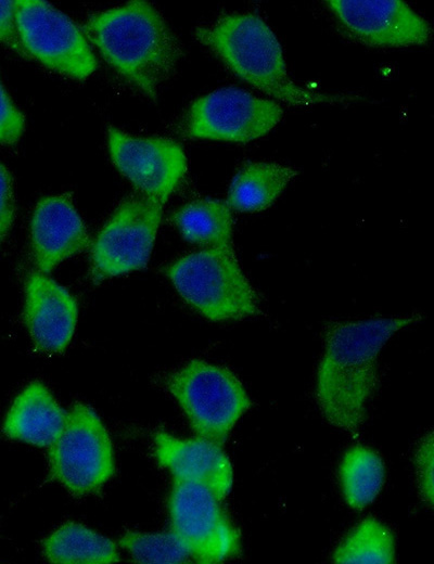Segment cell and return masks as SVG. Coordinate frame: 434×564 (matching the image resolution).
<instances>
[{
    "mask_svg": "<svg viewBox=\"0 0 434 564\" xmlns=\"http://www.w3.org/2000/svg\"><path fill=\"white\" fill-rule=\"evenodd\" d=\"M421 313L330 321L322 331L315 398L322 416L334 427L357 437L367 406L380 380L378 357L403 329L421 321Z\"/></svg>",
    "mask_w": 434,
    "mask_h": 564,
    "instance_id": "1",
    "label": "cell"
},
{
    "mask_svg": "<svg viewBox=\"0 0 434 564\" xmlns=\"http://www.w3.org/2000/svg\"><path fill=\"white\" fill-rule=\"evenodd\" d=\"M84 31L102 57L152 100L182 55L178 37L146 1L94 13L86 20Z\"/></svg>",
    "mask_w": 434,
    "mask_h": 564,
    "instance_id": "2",
    "label": "cell"
},
{
    "mask_svg": "<svg viewBox=\"0 0 434 564\" xmlns=\"http://www.w3.org/2000/svg\"><path fill=\"white\" fill-rule=\"evenodd\" d=\"M195 38L238 77L265 94L292 106L343 103L354 97L307 90L292 80L278 38L254 13H229L197 27Z\"/></svg>",
    "mask_w": 434,
    "mask_h": 564,
    "instance_id": "3",
    "label": "cell"
},
{
    "mask_svg": "<svg viewBox=\"0 0 434 564\" xmlns=\"http://www.w3.org/2000/svg\"><path fill=\"white\" fill-rule=\"evenodd\" d=\"M166 274L179 295L212 321L263 315L259 296L241 269L233 247H206L169 265Z\"/></svg>",
    "mask_w": 434,
    "mask_h": 564,
    "instance_id": "4",
    "label": "cell"
},
{
    "mask_svg": "<svg viewBox=\"0 0 434 564\" xmlns=\"http://www.w3.org/2000/svg\"><path fill=\"white\" fill-rule=\"evenodd\" d=\"M197 437L222 445L252 401L228 368L192 359L166 381Z\"/></svg>",
    "mask_w": 434,
    "mask_h": 564,
    "instance_id": "5",
    "label": "cell"
},
{
    "mask_svg": "<svg viewBox=\"0 0 434 564\" xmlns=\"http://www.w3.org/2000/svg\"><path fill=\"white\" fill-rule=\"evenodd\" d=\"M50 476L75 497L99 491L115 472L110 434L97 412L76 402L50 446Z\"/></svg>",
    "mask_w": 434,
    "mask_h": 564,
    "instance_id": "6",
    "label": "cell"
},
{
    "mask_svg": "<svg viewBox=\"0 0 434 564\" xmlns=\"http://www.w3.org/2000/svg\"><path fill=\"white\" fill-rule=\"evenodd\" d=\"M162 211V205L138 193L118 205L91 246L89 272L94 283L146 266Z\"/></svg>",
    "mask_w": 434,
    "mask_h": 564,
    "instance_id": "7",
    "label": "cell"
},
{
    "mask_svg": "<svg viewBox=\"0 0 434 564\" xmlns=\"http://www.w3.org/2000/svg\"><path fill=\"white\" fill-rule=\"evenodd\" d=\"M20 38L28 57L74 79H85L98 62L84 33L64 13L42 0L16 1Z\"/></svg>",
    "mask_w": 434,
    "mask_h": 564,
    "instance_id": "8",
    "label": "cell"
},
{
    "mask_svg": "<svg viewBox=\"0 0 434 564\" xmlns=\"http://www.w3.org/2000/svg\"><path fill=\"white\" fill-rule=\"evenodd\" d=\"M282 116L276 101L229 87L196 99L182 116L179 129L190 139L245 143L266 134Z\"/></svg>",
    "mask_w": 434,
    "mask_h": 564,
    "instance_id": "9",
    "label": "cell"
},
{
    "mask_svg": "<svg viewBox=\"0 0 434 564\" xmlns=\"http://www.w3.org/2000/svg\"><path fill=\"white\" fill-rule=\"evenodd\" d=\"M168 512L171 531L195 562L220 563L240 552L238 529L222 510L220 500L207 488L175 479Z\"/></svg>",
    "mask_w": 434,
    "mask_h": 564,
    "instance_id": "10",
    "label": "cell"
},
{
    "mask_svg": "<svg viewBox=\"0 0 434 564\" xmlns=\"http://www.w3.org/2000/svg\"><path fill=\"white\" fill-rule=\"evenodd\" d=\"M107 145L113 164L137 193L162 206L186 176V154L171 139L133 137L110 127Z\"/></svg>",
    "mask_w": 434,
    "mask_h": 564,
    "instance_id": "11",
    "label": "cell"
},
{
    "mask_svg": "<svg viewBox=\"0 0 434 564\" xmlns=\"http://www.w3.org/2000/svg\"><path fill=\"white\" fill-rule=\"evenodd\" d=\"M347 37L369 47L426 43L430 24L401 0H328L324 2Z\"/></svg>",
    "mask_w": 434,
    "mask_h": 564,
    "instance_id": "12",
    "label": "cell"
},
{
    "mask_svg": "<svg viewBox=\"0 0 434 564\" xmlns=\"http://www.w3.org/2000/svg\"><path fill=\"white\" fill-rule=\"evenodd\" d=\"M78 317L75 297L47 273L34 272L25 281L23 320L36 348L62 352L71 343Z\"/></svg>",
    "mask_w": 434,
    "mask_h": 564,
    "instance_id": "13",
    "label": "cell"
},
{
    "mask_svg": "<svg viewBox=\"0 0 434 564\" xmlns=\"http://www.w3.org/2000/svg\"><path fill=\"white\" fill-rule=\"evenodd\" d=\"M29 240L34 262L42 273L87 247L88 231L68 194L47 196L37 203Z\"/></svg>",
    "mask_w": 434,
    "mask_h": 564,
    "instance_id": "14",
    "label": "cell"
},
{
    "mask_svg": "<svg viewBox=\"0 0 434 564\" xmlns=\"http://www.w3.org/2000/svg\"><path fill=\"white\" fill-rule=\"evenodd\" d=\"M154 446L157 463L175 479L199 484L220 501L230 492L233 470L220 445L201 437L181 439L158 431Z\"/></svg>",
    "mask_w": 434,
    "mask_h": 564,
    "instance_id": "15",
    "label": "cell"
},
{
    "mask_svg": "<svg viewBox=\"0 0 434 564\" xmlns=\"http://www.w3.org/2000/svg\"><path fill=\"white\" fill-rule=\"evenodd\" d=\"M66 412L40 382L28 384L13 400L2 424L3 434L37 447H50L61 434Z\"/></svg>",
    "mask_w": 434,
    "mask_h": 564,
    "instance_id": "16",
    "label": "cell"
},
{
    "mask_svg": "<svg viewBox=\"0 0 434 564\" xmlns=\"http://www.w3.org/2000/svg\"><path fill=\"white\" fill-rule=\"evenodd\" d=\"M297 171L275 162H247L233 176L227 204L232 210L260 211L283 192Z\"/></svg>",
    "mask_w": 434,
    "mask_h": 564,
    "instance_id": "17",
    "label": "cell"
},
{
    "mask_svg": "<svg viewBox=\"0 0 434 564\" xmlns=\"http://www.w3.org/2000/svg\"><path fill=\"white\" fill-rule=\"evenodd\" d=\"M171 221L188 242L206 247H233V215L226 202L191 201L173 214Z\"/></svg>",
    "mask_w": 434,
    "mask_h": 564,
    "instance_id": "18",
    "label": "cell"
},
{
    "mask_svg": "<svg viewBox=\"0 0 434 564\" xmlns=\"http://www.w3.org/2000/svg\"><path fill=\"white\" fill-rule=\"evenodd\" d=\"M42 552L52 563L108 564L119 561L116 544L82 524L67 522L42 542Z\"/></svg>",
    "mask_w": 434,
    "mask_h": 564,
    "instance_id": "19",
    "label": "cell"
},
{
    "mask_svg": "<svg viewBox=\"0 0 434 564\" xmlns=\"http://www.w3.org/2000/svg\"><path fill=\"white\" fill-rule=\"evenodd\" d=\"M339 477L346 504L360 511L374 501L383 487L384 462L372 448L356 445L344 453Z\"/></svg>",
    "mask_w": 434,
    "mask_h": 564,
    "instance_id": "20",
    "label": "cell"
},
{
    "mask_svg": "<svg viewBox=\"0 0 434 564\" xmlns=\"http://www.w3.org/2000/svg\"><path fill=\"white\" fill-rule=\"evenodd\" d=\"M332 561L337 564H391L395 562V539L381 521L368 516L336 546Z\"/></svg>",
    "mask_w": 434,
    "mask_h": 564,
    "instance_id": "21",
    "label": "cell"
},
{
    "mask_svg": "<svg viewBox=\"0 0 434 564\" xmlns=\"http://www.w3.org/2000/svg\"><path fill=\"white\" fill-rule=\"evenodd\" d=\"M119 546L139 563H182L190 557L187 547L173 531L150 534L129 530L120 537Z\"/></svg>",
    "mask_w": 434,
    "mask_h": 564,
    "instance_id": "22",
    "label": "cell"
},
{
    "mask_svg": "<svg viewBox=\"0 0 434 564\" xmlns=\"http://www.w3.org/2000/svg\"><path fill=\"white\" fill-rule=\"evenodd\" d=\"M433 463L434 443L433 432L430 431L421 438L414 453L419 492L422 500L430 507H432L434 502Z\"/></svg>",
    "mask_w": 434,
    "mask_h": 564,
    "instance_id": "23",
    "label": "cell"
},
{
    "mask_svg": "<svg viewBox=\"0 0 434 564\" xmlns=\"http://www.w3.org/2000/svg\"><path fill=\"white\" fill-rule=\"evenodd\" d=\"M25 129V117L13 103L0 79V144L13 145Z\"/></svg>",
    "mask_w": 434,
    "mask_h": 564,
    "instance_id": "24",
    "label": "cell"
},
{
    "mask_svg": "<svg viewBox=\"0 0 434 564\" xmlns=\"http://www.w3.org/2000/svg\"><path fill=\"white\" fill-rule=\"evenodd\" d=\"M15 218L13 178L0 162V245L8 238Z\"/></svg>",
    "mask_w": 434,
    "mask_h": 564,
    "instance_id": "25",
    "label": "cell"
},
{
    "mask_svg": "<svg viewBox=\"0 0 434 564\" xmlns=\"http://www.w3.org/2000/svg\"><path fill=\"white\" fill-rule=\"evenodd\" d=\"M16 9V1H0V43L4 44L21 56L28 57L18 34Z\"/></svg>",
    "mask_w": 434,
    "mask_h": 564,
    "instance_id": "26",
    "label": "cell"
}]
</instances>
